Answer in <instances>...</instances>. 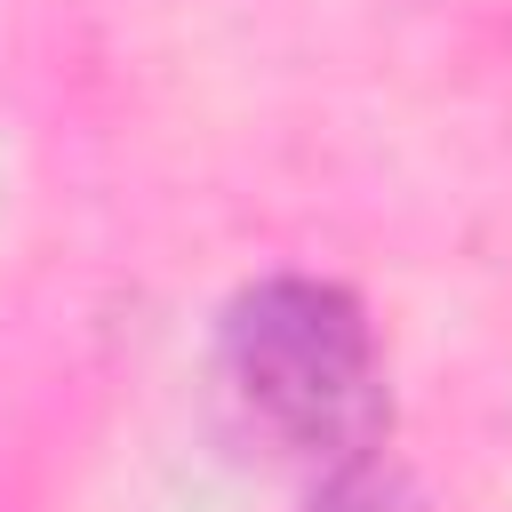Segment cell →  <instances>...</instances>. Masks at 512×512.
<instances>
[{
  "mask_svg": "<svg viewBox=\"0 0 512 512\" xmlns=\"http://www.w3.org/2000/svg\"><path fill=\"white\" fill-rule=\"evenodd\" d=\"M304 512H424V504H416V488H408V472H400V464L360 456V464L328 472V480H320V496H312Z\"/></svg>",
  "mask_w": 512,
  "mask_h": 512,
  "instance_id": "obj_2",
  "label": "cell"
},
{
  "mask_svg": "<svg viewBox=\"0 0 512 512\" xmlns=\"http://www.w3.org/2000/svg\"><path fill=\"white\" fill-rule=\"evenodd\" d=\"M216 368L240 416L288 456L344 472L384 448V424H392L384 344H376L368 304L344 280L264 272L232 288L216 320Z\"/></svg>",
  "mask_w": 512,
  "mask_h": 512,
  "instance_id": "obj_1",
  "label": "cell"
}]
</instances>
